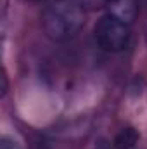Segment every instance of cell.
I'll list each match as a JSON object with an SVG mask.
<instances>
[{"label":"cell","instance_id":"cell-2","mask_svg":"<svg viewBox=\"0 0 147 149\" xmlns=\"http://www.w3.org/2000/svg\"><path fill=\"white\" fill-rule=\"evenodd\" d=\"M94 37L102 50L121 52L130 43V26L107 14L95 24Z\"/></svg>","mask_w":147,"mask_h":149},{"label":"cell","instance_id":"cell-5","mask_svg":"<svg viewBox=\"0 0 147 149\" xmlns=\"http://www.w3.org/2000/svg\"><path fill=\"white\" fill-rule=\"evenodd\" d=\"M0 149H21V146L14 141V139H10V137H7V135H3L2 137V144H0Z\"/></svg>","mask_w":147,"mask_h":149},{"label":"cell","instance_id":"cell-1","mask_svg":"<svg viewBox=\"0 0 147 149\" xmlns=\"http://www.w3.org/2000/svg\"><path fill=\"white\" fill-rule=\"evenodd\" d=\"M45 35L54 42H66L76 37L85 24V10L76 0H55L42 17Z\"/></svg>","mask_w":147,"mask_h":149},{"label":"cell","instance_id":"cell-8","mask_svg":"<svg viewBox=\"0 0 147 149\" xmlns=\"http://www.w3.org/2000/svg\"><path fill=\"white\" fill-rule=\"evenodd\" d=\"M24 2H31V3H40V2H45V0H24Z\"/></svg>","mask_w":147,"mask_h":149},{"label":"cell","instance_id":"cell-4","mask_svg":"<svg viewBox=\"0 0 147 149\" xmlns=\"http://www.w3.org/2000/svg\"><path fill=\"white\" fill-rule=\"evenodd\" d=\"M137 141H139L137 130L132 128V127H126V128H123V130L116 135L114 146H116L118 149H130V148H133V146L137 144Z\"/></svg>","mask_w":147,"mask_h":149},{"label":"cell","instance_id":"cell-7","mask_svg":"<svg viewBox=\"0 0 147 149\" xmlns=\"http://www.w3.org/2000/svg\"><path fill=\"white\" fill-rule=\"evenodd\" d=\"M95 149H111V148H109V144H107L106 141H102V142H99V144L95 146Z\"/></svg>","mask_w":147,"mask_h":149},{"label":"cell","instance_id":"cell-3","mask_svg":"<svg viewBox=\"0 0 147 149\" xmlns=\"http://www.w3.org/2000/svg\"><path fill=\"white\" fill-rule=\"evenodd\" d=\"M107 14L123 21L125 24H132L139 14V2L137 0H106L104 3Z\"/></svg>","mask_w":147,"mask_h":149},{"label":"cell","instance_id":"cell-6","mask_svg":"<svg viewBox=\"0 0 147 149\" xmlns=\"http://www.w3.org/2000/svg\"><path fill=\"white\" fill-rule=\"evenodd\" d=\"M81 7H104L106 0H76Z\"/></svg>","mask_w":147,"mask_h":149}]
</instances>
